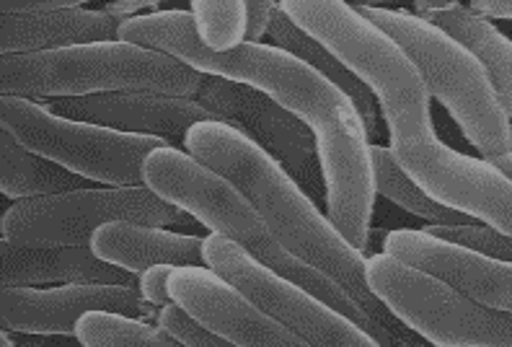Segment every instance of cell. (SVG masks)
I'll return each instance as SVG.
<instances>
[{
    "instance_id": "6da1fadb",
    "label": "cell",
    "mask_w": 512,
    "mask_h": 347,
    "mask_svg": "<svg viewBox=\"0 0 512 347\" xmlns=\"http://www.w3.org/2000/svg\"><path fill=\"white\" fill-rule=\"evenodd\" d=\"M117 39L166 52L202 76L251 86L306 122L324 171L326 215L357 252L368 254L378 192L365 122L350 96L280 47L246 42L231 52H210L197 37L192 13L182 8L122 19Z\"/></svg>"
},
{
    "instance_id": "7a4b0ae2",
    "label": "cell",
    "mask_w": 512,
    "mask_h": 347,
    "mask_svg": "<svg viewBox=\"0 0 512 347\" xmlns=\"http://www.w3.org/2000/svg\"><path fill=\"white\" fill-rule=\"evenodd\" d=\"M187 153L238 187L282 249L329 275L394 340L404 347H435L373 296L365 283L368 257L357 252L288 171L246 135L220 120L200 122L187 133Z\"/></svg>"
},
{
    "instance_id": "3957f363",
    "label": "cell",
    "mask_w": 512,
    "mask_h": 347,
    "mask_svg": "<svg viewBox=\"0 0 512 347\" xmlns=\"http://www.w3.org/2000/svg\"><path fill=\"white\" fill-rule=\"evenodd\" d=\"M143 177L145 187L156 192L161 200L189 213L194 221L210 228L213 234L233 241L236 247L244 249L249 257H254L259 265H264L275 275L295 283L331 309L350 316L352 322H357L368 335H373L381 347H404L391 337L388 329L373 322L329 275L300 262L288 249H282V244L272 236L254 205L241 195L238 187L220 177L218 171L207 169L187 151L158 148L145 158Z\"/></svg>"
},
{
    "instance_id": "277c9868",
    "label": "cell",
    "mask_w": 512,
    "mask_h": 347,
    "mask_svg": "<svg viewBox=\"0 0 512 347\" xmlns=\"http://www.w3.org/2000/svg\"><path fill=\"white\" fill-rule=\"evenodd\" d=\"M280 11L368 86L386 117L391 148L435 135L422 73L355 6L342 0H285Z\"/></svg>"
},
{
    "instance_id": "5b68a950",
    "label": "cell",
    "mask_w": 512,
    "mask_h": 347,
    "mask_svg": "<svg viewBox=\"0 0 512 347\" xmlns=\"http://www.w3.org/2000/svg\"><path fill=\"white\" fill-rule=\"evenodd\" d=\"M205 81L166 52L127 42L70 47L37 55H3L0 94L19 99H73V96L150 91L194 99Z\"/></svg>"
},
{
    "instance_id": "8992f818",
    "label": "cell",
    "mask_w": 512,
    "mask_h": 347,
    "mask_svg": "<svg viewBox=\"0 0 512 347\" xmlns=\"http://www.w3.org/2000/svg\"><path fill=\"white\" fill-rule=\"evenodd\" d=\"M365 19L394 39L425 78L430 96L443 104L484 161L512 151V125L502 112L487 70L461 42L414 13L355 6Z\"/></svg>"
},
{
    "instance_id": "52a82bcc",
    "label": "cell",
    "mask_w": 512,
    "mask_h": 347,
    "mask_svg": "<svg viewBox=\"0 0 512 347\" xmlns=\"http://www.w3.org/2000/svg\"><path fill=\"white\" fill-rule=\"evenodd\" d=\"M365 283L391 314L435 347H512V314L481 306L388 254L368 257Z\"/></svg>"
},
{
    "instance_id": "ba28073f",
    "label": "cell",
    "mask_w": 512,
    "mask_h": 347,
    "mask_svg": "<svg viewBox=\"0 0 512 347\" xmlns=\"http://www.w3.org/2000/svg\"><path fill=\"white\" fill-rule=\"evenodd\" d=\"M0 122L3 130L29 151L50 158L88 182L109 187H145V158L158 148H171L166 140L150 135H125L65 120L37 101L19 96L0 99Z\"/></svg>"
},
{
    "instance_id": "9c48e42d",
    "label": "cell",
    "mask_w": 512,
    "mask_h": 347,
    "mask_svg": "<svg viewBox=\"0 0 512 347\" xmlns=\"http://www.w3.org/2000/svg\"><path fill=\"white\" fill-rule=\"evenodd\" d=\"M107 223L163 228L192 223V215L148 187L78 190L16 202L3 215L0 234L16 247H86Z\"/></svg>"
},
{
    "instance_id": "30bf717a",
    "label": "cell",
    "mask_w": 512,
    "mask_h": 347,
    "mask_svg": "<svg viewBox=\"0 0 512 347\" xmlns=\"http://www.w3.org/2000/svg\"><path fill=\"white\" fill-rule=\"evenodd\" d=\"M205 265L249 298L256 309L293 329L311 347H381L350 316L259 265L223 236L210 234L205 239Z\"/></svg>"
},
{
    "instance_id": "8fae6325",
    "label": "cell",
    "mask_w": 512,
    "mask_h": 347,
    "mask_svg": "<svg viewBox=\"0 0 512 347\" xmlns=\"http://www.w3.org/2000/svg\"><path fill=\"white\" fill-rule=\"evenodd\" d=\"M194 101L207 112H213L220 122L246 135L269 158H275L300 190L319 208H326V182L319 148L306 122H300L295 114L262 91L218 76H205Z\"/></svg>"
},
{
    "instance_id": "7c38bea8",
    "label": "cell",
    "mask_w": 512,
    "mask_h": 347,
    "mask_svg": "<svg viewBox=\"0 0 512 347\" xmlns=\"http://www.w3.org/2000/svg\"><path fill=\"white\" fill-rule=\"evenodd\" d=\"M391 153L432 200L512 239V179L497 166L463 156L435 135L401 143Z\"/></svg>"
},
{
    "instance_id": "4fadbf2b",
    "label": "cell",
    "mask_w": 512,
    "mask_h": 347,
    "mask_svg": "<svg viewBox=\"0 0 512 347\" xmlns=\"http://www.w3.org/2000/svg\"><path fill=\"white\" fill-rule=\"evenodd\" d=\"M169 291L194 322L236 347H311L207 267H176Z\"/></svg>"
},
{
    "instance_id": "5bb4252c",
    "label": "cell",
    "mask_w": 512,
    "mask_h": 347,
    "mask_svg": "<svg viewBox=\"0 0 512 347\" xmlns=\"http://www.w3.org/2000/svg\"><path fill=\"white\" fill-rule=\"evenodd\" d=\"M0 324L16 335H75L81 316L91 311L145 319L153 303L125 285H65V288H3Z\"/></svg>"
},
{
    "instance_id": "9a60e30c",
    "label": "cell",
    "mask_w": 512,
    "mask_h": 347,
    "mask_svg": "<svg viewBox=\"0 0 512 347\" xmlns=\"http://www.w3.org/2000/svg\"><path fill=\"white\" fill-rule=\"evenodd\" d=\"M47 109L65 120L107 127L114 133L161 138L179 151L187 148V133L194 125L218 120L213 112H207L194 99L150 94V91H117V94L52 99L47 101Z\"/></svg>"
},
{
    "instance_id": "2e32d148",
    "label": "cell",
    "mask_w": 512,
    "mask_h": 347,
    "mask_svg": "<svg viewBox=\"0 0 512 347\" xmlns=\"http://www.w3.org/2000/svg\"><path fill=\"white\" fill-rule=\"evenodd\" d=\"M388 257L435 275L481 306L512 314V265L484 257L417 228H399L383 236Z\"/></svg>"
},
{
    "instance_id": "e0dca14e",
    "label": "cell",
    "mask_w": 512,
    "mask_h": 347,
    "mask_svg": "<svg viewBox=\"0 0 512 347\" xmlns=\"http://www.w3.org/2000/svg\"><path fill=\"white\" fill-rule=\"evenodd\" d=\"M0 283L3 288H32V285H125L138 288L140 275L109 265L86 247H16L0 244Z\"/></svg>"
},
{
    "instance_id": "ac0fdd59",
    "label": "cell",
    "mask_w": 512,
    "mask_h": 347,
    "mask_svg": "<svg viewBox=\"0 0 512 347\" xmlns=\"http://www.w3.org/2000/svg\"><path fill=\"white\" fill-rule=\"evenodd\" d=\"M119 24L101 8H68L42 16L0 19V55H37V52L70 50V47L117 42Z\"/></svg>"
},
{
    "instance_id": "d6986e66",
    "label": "cell",
    "mask_w": 512,
    "mask_h": 347,
    "mask_svg": "<svg viewBox=\"0 0 512 347\" xmlns=\"http://www.w3.org/2000/svg\"><path fill=\"white\" fill-rule=\"evenodd\" d=\"M91 249L109 265L143 275L158 265L207 267L205 239L182 236L140 223H107L91 236Z\"/></svg>"
},
{
    "instance_id": "ffe728a7",
    "label": "cell",
    "mask_w": 512,
    "mask_h": 347,
    "mask_svg": "<svg viewBox=\"0 0 512 347\" xmlns=\"http://www.w3.org/2000/svg\"><path fill=\"white\" fill-rule=\"evenodd\" d=\"M267 37L272 39V47H280V50L290 52V55H295L306 65H311L313 70H319L326 81H331L339 91L350 96L352 104L360 112V117H363L370 146H375V140H381V112H378V101L370 94L368 86L355 73L344 68L337 57L331 55L324 45H319L311 34H306L300 26H295L290 21V16H285L280 11V3H277V13L275 19H272V26H269Z\"/></svg>"
},
{
    "instance_id": "44dd1931",
    "label": "cell",
    "mask_w": 512,
    "mask_h": 347,
    "mask_svg": "<svg viewBox=\"0 0 512 347\" xmlns=\"http://www.w3.org/2000/svg\"><path fill=\"white\" fill-rule=\"evenodd\" d=\"M427 21L440 26L445 34H450L479 57V63L484 65L489 81H492L502 112L507 114V120H512V39H507L497 26H492V21L471 13L463 3H456L450 11L432 13L427 16Z\"/></svg>"
},
{
    "instance_id": "7402d4cb",
    "label": "cell",
    "mask_w": 512,
    "mask_h": 347,
    "mask_svg": "<svg viewBox=\"0 0 512 347\" xmlns=\"http://www.w3.org/2000/svg\"><path fill=\"white\" fill-rule=\"evenodd\" d=\"M0 190L11 200H37V197L65 195L88 190V179L63 169L50 158L21 146L8 130L0 133Z\"/></svg>"
},
{
    "instance_id": "603a6c76",
    "label": "cell",
    "mask_w": 512,
    "mask_h": 347,
    "mask_svg": "<svg viewBox=\"0 0 512 347\" xmlns=\"http://www.w3.org/2000/svg\"><path fill=\"white\" fill-rule=\"evenodd\" d=\"M370 156H373V174H375V192L383 195L386 200L396 202L399 208L409 210L412 215L427 221L430 226H474V218L450 210L440 202L432 200L417 182L409 179L399 161L394 158L391 148L386 146H370Z\"/></svg>"
},
{
    "instance_id": "cb8c5ba5",
    "label": "cell",
    "mask_w": 512,
    "mask_h": 347,
    "mask_svg": "<svg viewBox=\"0 0 512 347\" xmlns=\"http://www.w3.org/2000/svg\"><path fill=\"white\" fill-rule=\"evenodd\" d=\"M75 337L81 347H189L163 327H150L143 319L104 314V311L81 316Z\"/></svg>"
},
{
    "instance_id": "d4e9b609",
    "label": "cell",
    "mask_w": 512,
    "mask_h": 347,
    "mask_svg": "<svg viewBox=\"0 0 512 347\" xmlns=\"http://www.w3.org/2000/svg\"><path fill=\"white\" fill-rule=\"evenodd\" d=\"M197 37L210 52H231L246 45L249 6L244 0H194L189 3Z\"/></svg>"
},
{
    "instance_id": "484cf974",
    "label": "cell",
    "mask_w": 512,
    "mask_h": 347,
    "mask_svg": "<svg viewBox=\"0 0 512 347\" xmlns=\"http://www.w3.org/2000/svg\"><path fill=\"white\" fill-rule=\"evenodd\" d=\"M425 234L438 236V239L458 244L469 252L484 254V257L500 259L512 265V239L502 236L487 226H427L422 228Z\"/></svg>"
},
{
    "instance_id": "4316f807",
    "label": "cell",
    "mask_w": 512,
    "mask_h": 347,
    "mask_svg": "<svg viewBox=\"0 0 512 347\" xmlns=\"http://www.w3.org/2000/svg\"><path fill=\"white\" fill-rule=\"evenodd\" d=\"M158 327H163L169 335H174L176 340H182L189 347H236L233 342L223 340L207 327H202L200 322H194L192 316L176 303H169L158 311Z\"/></svg>"
},
{
    "instance_id": "83f0119b",
    "label": "cell",
    "mask_w": 512,
    "mask_h": 347,
    "mask_svg": "<svg viewBox=\"0 0 512 347\" xmlns=\"http://www.w3.org/2000/svg\"><path fill=\"white\" fill-rule=\"evenodd\" d=\"M174 270L176 267L158 265L150 267V270H145L143 275H140V293H143L145 301L153 303V306H161V309L163 306H169V303H174L169 291V280Z\"/></svg>"
},
{
    "instance_id": "f1b7e54d",
    "label": "cell",
    "mask_w": 512,
    "mask_h": 347,
    "mask_svg": "<svg viewBox=\"0 0 512 347\" xmlns=\"http://www.w3.org/2000/svg\"><path fill=\"white\" fill-rule=\"evenodd\" d=\"M68 8H83L81 0H3L0 11L11 16H42V13L68 11Z\"/></svg>"
},
{
    "instance_id": "f546056e",
    "label": "cell",
    "mask_w": 512,
    "mask_h": 347,
    "mask_svg": "<svg viewBox=\"0 0 512 347\" xmlns=\"http://www.w3.org/2000/svg\"><path fill=\"white\" fill-rule=\"evenodd\" d=\"M249 6V29H246V42L259 45V39L267 37L269 26L277 13V3L264 0V3H246Z\"/></svg>"
},
{
    "instance_id": "4dcf8cb0",
    "label": "cell",
    "mask_w": 512,
    "mask_h": 347,
    "mask_svg": "<svg viewBox=\"0 0 512 347\" xmlns=\"http://www.w3.org/2000/svg\"><path fill=\"white\" fill-rule=\"evenodd\" d=\"M471 13L481 16V19H512V0H471L466 3Z\"/></svg>"
},
{
    "instance_id": "1f68e13d",
    "label": "cell",
    "mask_w": 512,
    "mask_h": 347,
    "mask_svg": "<svg viewBox=\"0 0 512 347\" xmlns=\"http://www.w3.org/2000/svg\"><path fill=\"white\" fill-rule=\"evenodd\" d=\"M145 8H158L156 3H107V6H101V11L109 13L112 19L119 21V16H127V19H132L130 13H140L145 11Z\"/></svg>"
},
{
    "instance_id": "d6a6232c",
    "label": "cell",
    "mask_w": 512,
    "mask_h": 347,
    "mask_svg": "<svg viewBox=\"0 0 512 347\" xmlns=\"http://www.w3.org/2000/svg\"><path fill=\"white\" fill-rule=\"evenodd\" d=\"M494 166H497V169L502 171V174H507V177L512 179V151L507 153V156H502V158H497V161H492Z\"/></svg>"
},
{
    "instance_id": "836d02e7",
    "label": "cell",
    "mask_w": 512,
    "mask_h": 347,
    "mask_svg": "<svg viewBox=\"0 0 512 347\" xmlns=\"http://www.w3.org/2000/svg\"><path fill=\"white\" fill-rule=\"evenodd\" d=\"M0 345H3V347H19V345H16V340H11V332H6V329H3V340H0Z\"/></svg>"
},
{
    "instance_id": "e575fe53",
    "label": "cell",
    "mask_w": 512,
    "mask_h": 347,
    "mask_svg": "<svg viewBox=\"0 0 512 347\" xmlns=\"http://www.w3.org/2000/svg\"><path fill=\"white\" fill-rule=\"evenodd\" d=\"M19 347H50V345H26V342H16Z\"/></svg>"
}]
</instances>
